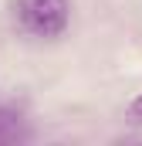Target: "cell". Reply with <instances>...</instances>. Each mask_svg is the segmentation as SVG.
I'll list each match as a JSON object with an SVG mask.
<instances>
[{
  "mask_svg": "<svg viewBox=\"0 0 142 146\" xmlns=\"http://www.w3.org/2000/svg\"><path fill=\"white\" fill-rule=\"evenodd\" d=\"M14 17H17V27L24 34L41 37V41H54L68 31L71 3L68 0H17Z\"/></svg>",
  "mask_w": 142,
  "mask_h": 146,
  "instance_id": "obj_1",
  "label": "cell"
},
{
  "mask_svg": "<svg viewBox=\"0 0 142 146\" xmlns=\"http://www.w3.org/2000/svg\"><path fill=\"white\" fill-rule=\"evenodd\" d=\"M31 139V129L24 122V115L10 106H0V146H17Z\"/></svg>",
  "mask_w": 142,
  "mask_h": 146,
  "instance_id": "obj_2",
  "label": "cell"
},
{
  "mask_svg": "<svg viewBox=\"0 0 142 146\" xmlns=\"http://www.w3.org/2000/svg\"><path fill=\"white\" fill-rule=\"evenodd\" d=\"M129 115H132L135 122H142V99H135V102L129 106Z\"/></svg>",
  "mask_w": 142,
  "mask_h": 146,
  "instance_id": "obj_3",
  "label": "cell"
}]
</instances>
